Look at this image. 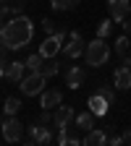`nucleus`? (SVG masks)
I'll list each match as a JSON object with an SVG mask.
<instances>
[{
	"label": "nucleus",
	"mask_w": 131,
	"mask_h": 146,
	"mask_svg": "<svg viewBox=\"0 0 131 146\" xmlns=\"http://www.w3.org/2000/svg\"><path fill=\"white\" fill-rule=\"evenodd\" d=\"M34 39V24L32 18H26L24 13L13 16L8 24L0 26V44H5L8 50H21Z\"/></svg>",
	"instance_id": "f257e3e1"
},
{
	"label": "nucleus",
	"mask_w": 131,
	"mask_h": 146,
	"mask_svg": "<svg viewBox=\"0 0 131 146\" xmlns=\"http://www.w3.org/2000/svg\"><path fill=\"white\" fill-rule=\"evenodd\" d=\"M84 60H87V65H92V68H102V65L110 60V44L102 39V36L92 39V42L87 44V50H84Z\"/></svg>",
	"instance_id": "f03ea898"
},
{
	"label": "nucleus",
	"mask_w": 131,
	"mask_h": 146,
	"mask_svg": "<svg viewBox=\"0 0 131 146\" xmlns=\"http://www.w3.org/2000/svg\"><path fill=\"white\" fill-rule=\"evenodd\" d=\"M24 123L18 120L16 115H5V120H3V128H0V133H3V138L8 141V143H18V141H24Z\"/></svg>",
	"instance_id": "7ed1b4c3"
},
{
	"label": "nucleus",
	"mask_w": 131,
	"mask_h": 146,
	"mask_svg": "<svg viewBox=\"0 0 131 146\" xmlns=\"http://www.w3.org/2000/svg\"><path fill=\"white\" fill-rule=\"evenodd\" d=\"M26 131H29V136L24 138V143H29V146H32V143H40V146L52 143V131H50V125H45V123H40V120L32 123Z\"/></svg>",
	"instance_id": "20e7f679"
},
{
	"label": "nucleus",
	"mask_w": 131,
	"mask_h": 146,
	"mask_svg": "<svg viewBox=\"0 0 131 146\" xmlns=\"http://www.w3.org/2000/svg\"><path fill=\"white\" fill-rule=\"evenodd\" d=\"M45 76H42V73L40 70H37V73H29V76H24L21 78V84H18V89H21V94L24 97H37V94H42V91H45Z\"/></svg>",
	"instance_id": "39448f33"
},
{
	"label": "nucleus",
	"mask_w": 131,
	"mask_h": 146,
	"mask_svg": "<svg viewBox=\"0 0 131 146\" xmlns=\"http://www.w3.org/2000/svg\"><path fill=\"white\" fill-rule=\"evenodd\" d=\"M84 50H87V44H84V39H81V34L79 31H71L68 34V42L63 44V55L68 60H76V58H81L84 55Z\"/></svg>",
	"instance_id": "423d86ee"
},
{
	"label": "nucleus",
	"mask_w": 131,
	"mask_h": 146,
	"mask_svg": "<svg viewBox=\"0 0 131 146\" xmlns=\"http://www.w3.org/2000/svg\"><path fill=\"white\" fill-rule=\"evenodd\" d=\"M107 11H110V18L116 24H123L131 13V3L128 0H107Z\"/></svg>",
	"instance_id": "0eeeda50"
},
{
	"label": "nucleus",
	"mask_w": 131,
	"mask_h": 146,
	"mask_svg": "<svg viewBox=\"0 0 131 146\" xmlns=\"http://www.w3.org/2000/svg\"><path fill=\"white\" fill-rule=\"evenodd\" d=\"M63 104V91L60 89H45L40 94V107L42 110H55Z\"/></svg>",
	"instance_id": "6e6552de"
},
{
	"label": "nucleus",
	"mask_w": 131,
	"mask_h": 146,
	"mask_svg": "<svg viewBox=\"0 0 131 146\" xmlns=\"http://www.w3.org/2000/svg\"><path fill=\"white\" fill-rule=\"evenodd\" d=\"M73 120H76V115H73V110L71 107H55V112H52V128L55 131H60V128H66V125H71Z\"/></svg>",
	"instance_id": "1a4fd4ad"
},
{
	"label": "nucleus",
	"mask_w": 131,
	"mask_h": 146,
	"mask_svg": "<svg viewBox=\"0 0 131 146\" xmlns=\"http://www.w3.org/2000/svg\"><path fill=\"white\" fill-rule=\"evenodd\" d=\"M84 81H87V70L81 65H68L66 68V86L68 89H81Z\"/></svg>",
	"instance_id": "9d476101"
},
{
	"label": "nucleus",
	"mask_w": 131,
	"mask_h": 146,
	"mask_svg": "<svg viewBox=\"0 0 131 146\" xmlns=\"http://www.w3.org/2000/svg\"><path fill=\"white\" fill-rule=\"evenodd\" d=\"M24 76H26V63H24V60H11L8 68H5V78H8V81H16V84H21Z\"/></svg>",
	"instance_id": "9b49d317"
},
{
	"label": "nucleus",
	"mask_w": 131,
	"mask_h": 146,
	"mask_svg": "<svg viewBox=\"0 0 131 146\" xmlns=\"http://www.w3.org/2000/svg\"><path fill=\"white\" fill-rule=\"evenodd\" d=\"M107 104H110V102L100 94V91H97V94H92V97L87 99V107H89L97 117H105V115H107Z\"/></svg>",
	"instance_id": "f8f14e48"
},
{
	"label": "nucleus",
	"mask_w": 131,
	"mask_h": 146,
	"mask_svg": "<svg viewBox=\"0 0 131 146\" xmlns=\"http://www.w3.org/2000/svg\"><path fill=\"white\" fill-rule=\"evenodd\" d=\"M84 146H105L107 143V133L105 128H92V131H87V136L81 138Z\"/></svg>",
	"instance_id": "ddd939ff"
},
{
	"label": "nucleus",
	"mask_w": 131,
	"mask_h": 146,
	"mask_svg": "<svg viewBox=\"0 0 131 146\" xmlns=\"http://www.w3.org/2000/svg\"><path fill=\"white\" fill-rule=\"evenodd\" d=\"M58 143H63V146H79L81 143L76 138V123H71V125H66V128L58 131Z\"/></svg>",
	"instance_id": "4468645a"
},
{
	"label": "nucleus",
	"mask_w": 131,
	"mask_h": 146,
	"mask_svg": "<svg viewBox=\"0 0 131 146\" xmlns=\"http://www.w3.org/2000/svg\"><path fill=\"white\" fill-rule=\"evenodd\" d=\"M113 84H116V89H131V68H128V65L116 68V73H113Z\"/></svg>",
	"instance_id": "2eb2a0df"
},
{
	"label": "nucleus",
	"mask_w": 131,
	"mask_h": 146,
	"mask_svg": "<svg viewBox=\"0 0 131 146\" xmlns=\"http://www.w3.org/2000/svg\"><path fill=\"white\" fill-rule=\"evenodd\" d=\"M95 117H97V115L92 112V110H87V112H79L73 123H76L79 131H92V128H95Z\"/></svg>",
	"instance_id": "dca6fc26"
},
{
	"label": "nucleus",
	"mask_w": 131,
	"mask_h": 146,
	"mask_svg": "<svg viewBox=\"0 0 131 146\" xmlns=\"http://www.w3.org/2000/svg\"><path fill=\"white\" fill-rule=\"evenodd\" d=\"M42 76L45 78H55V76H58V73H60V63L58 60H55V58H45V63H42Z\"/></svg>",
	"instance_id": "f3484780"
},
{
	"label": "nucleus",
	"mask_w": 131,
	"mask_h": 146,
	"mask_svg": "<svg viewBox=\"0 0 131 146\" xmlns=\"http://www.w3.org/2000/svg\"><path fill=\"white\" fill-rule=\"evenodd\" d=\"M128 55H131V42H128V34H123L116 39V58H128Z\"/></svg>",
	"instance_id": "a211bd4d"
},
{
	"label": "nucleus",
	"mask_w": 131,
	"mask_h": 146,
	"mask_svg": "<svg viewBox=\"0 0 131 146\" xmlns=\"http://www.w3.org/2000/svg\"><path fill=\"white\" fill-rule=\"evenodd\" d=\"M24 63H26V70H29V73H37V70H42V63H45V58H42L40 52H34V55H29V58H26Z\"/></svg>",
	"instance_id": "6ab92c4d"
},
{
	"label": "nucleus",
	"mask_w": 131,
	"mask_h": 146,
	"mask_svg": "<svg viewBox=\"0 0 131 146\" xmlns=\"http://www.w3.org/2000/svg\"><path fill=\"white\" fill-rule=\"evenodd\" d=\"M113 24H116L113 18H102V21L97 24V31H95V34H97V36H102V39H107V36L113 34Z\"/></svg>",
	"instance_id": "aec40b11"
},
{
	"label": "nucleus",
	"mask_w": 131,
	"mask_h": 146,
	"mask_svg": "<svg viewBox=\"0 0 131 146\" xmlns=\"http://www.w3.org/2000/svg\"><path fill=\"white\" fill-rule=\"evenodd\" d=\"M79 3H81V0H50L52 11H71V8H76Z\"/></svg>",
	"instance_id": "412c9836"
},
{
	"label": "nucleus",
	"mask_w": 131,
	"mask_h": 146,
	"mask_svg": "<svg viewBox=\"0 0 131 146\" xmlns=\"http://www.w3.org/2000/svg\"><path fill=\"white\" fill-rule=\"evenodd\" d=\"M18 110H21V99H18V97H8L5 104H3V112L5 115H16Z\"/></svg>",
	"instance_id": "4be33fe9"
},
{
	"label": "nucleus",
	"mask_w": 131,
	"mask_h": 146,
	"mask_svg": "<svg viewBox=\"0 0 131 146\" xmlns=\"http://www.w3.org/2000/svg\"><path fill=\"white\" fill-rule=\"evenodd\" d=\"M42 29H45V34L50 36V34H55V31H58V24H55L52 18H45V21H42Z\"/></svg>",
	"instance_id": "5701e85b"
},
{
	"label": "nucleus",
	"mask_w": 131,
	"mask_h": 146,
	"mask_svg": "<svg viewBox=\"0 0 131 146\" xmlns=\"http://www.w3.org/2000/svg\"><path fill=\"white\" fill-rule=\"evenodd\" d=\"M97 91H100V94H102V97H105L107 102H113V99H116V94H113V89H110V86H105V84H100V89H97Z\"/></svg>",
	"instance_id": "b1692460"
},
{
	"label": "nucleus",
	"mask_w": 131,
	"mask_h": 146,
	"mask_svg": "<svg viewBox=\"0 0 131 146\" xmlns=\"http://www.w3.org/2000/svg\"><path fill=\"white\" fill-rule=\"evenodd\" d=\"M40 123H45V125H52V110H42Z\"/></svg>",
	"instance_id": "393cba45"
},
{
	"label": "nucleus",
	"mask_w": 131,
	"mask_h": 146,
	"mask_svg": "<svg viewBox=\"0 0 131 146\" xmlns=\"http://www.w3.org/2000/svg\"><path fill=\"white\" fill-rule=\"evenodd\" d=\"M107 143H110V146H118V143H123V136H118V133L107 136Z\"/></svg>",
	"instance_id": "a878e982"
},
{
	"label": "nucleus",
	"mask_w": 131,
	"mask_h": 146,
	"mask_svg": "<svg viewBox=\"0 0 131 146\" xmlns=\"http://www.w3.org/2000/svg\"><path fill=\"white\" fill-rule=\"evenodd\" d=\"M5 68H8V60L0 55V78H5Z\"/></svg>",
	"instance_id": "bb28decb"
},
{
	"label": "nucleus",
	"mask_w": 131,
	"mask_h": 146,
	"mask_svg": "<svg viewBox=\"0 0 131 146\" xmlns=\"http://www.w3.org/2000/svg\"><path fill=\"white\" fill-rule=\"evenodd\" d=\"M121 26H123V34H128V36H131V18H126Z\"/></svg>",
	"instance_id": "cd10ccee"
},
{
	"label": "nucleus",
	"mask_w": 131,
	"mask_h": 146,
	"mask_svg": "<svg viewBox=\"0 0 131 146\" xmlns=\"http://www.w3.org/2000/svg\"><path fill=\"white\" fill-rule=\"evenodd\" d=\"M123 143H131V128H128V131L123 133Z\"/></svg>",
	"instance_id": "c85d7f7f"
},
{
	"label": "nucleus",
	"mask_w": 131,
	"mask_h": 146,
	"mask_svg": "<svg viewBox=\"0 0 131 146\" xmlns=\"http://www.w3.org/2000/svg\"><path fill=\"white\" fill-rule=\"evenodd\" d=\"M3 16H5V8L0 5V26H3Z\"/></svg>",
	"instance_id": "c756f323"
},
{
	"label": "nucleus",
	"mask_w": 131,
	"mask_h": 146,
	"mask_svg": "<svg viewBox=\"0 0 131 146\" xmlns=\"http://www.w3.org/2000/svg\"><path fill=\"white\" fill-rule=\"evenodd\" d=\"M0 128H3V120H0Z\"/></svg>",
	"instance_id": "7c9ffc66"
}]
</instances>
